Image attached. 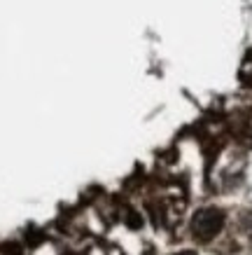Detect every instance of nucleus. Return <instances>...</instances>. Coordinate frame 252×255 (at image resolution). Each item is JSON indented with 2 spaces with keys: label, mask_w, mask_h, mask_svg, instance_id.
I'll list each match as a JSON object with an SVG mask.
<instances>
[{
  "label": "nucleus",
  "mask_w": 252,
  "mask_h": 255,
  "mask_svg": "<svg viewBox=\"0 0 252 255\" xmlns=\"http://www.w3.org/2000/svg\"><path fill=\"white\" fill-rule=\"evenodd\" d=\"M224 225V213L220 209H201L191 220V232L199 241H210L215 234H220Z\"/></svg>",
  "instance_id": "f257e3e1"
},
{
  "label": "nucleus",
  "mask_w": 252,
  "mask_h": 255,
  "mask_svg": "<svg viewBox=\"0 0 252 255\" xmlns=\"http://www.w3.org/2000/svg\"><path fill=\"white\" fill-rule=\"evenodd\" d=\"M2 253L5 255H19L21 253V248L16 246V244H5V246H2Z\"/></svg>",
  "instance_id": "f03ea898"
},
{
  "label": "nucleus",
  "mask_w": 252,
  "mask_h": 255,
  "mask_svg": "<svg viewBox=\"0 0 252 255\" xmlns=\"http://www.w3.org/2000/svg\"><path fill=\"white\" fill-rule=\"evenodd\" d=\"M177 255H196V253H191V251H184V253H177Z\"/></svg>",
  "instance_id": "7ed1b4c3"
}]
</instances>
